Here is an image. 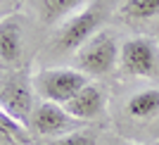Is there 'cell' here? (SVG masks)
Segmentation results:
<instances>
[{"label": "cell", "instance_id": "5bb4252c", "mask_svg": "<svg viewBox=\"0 0 159 145\" xmlns=\"http://www.w3.org/2000/svg\"><path fill=\"white\" fill-rule=\"evenodd\" d=\"M121 2H124V0H121Z\"/></svg>", "mask_w": 159, "mask_h": 145}, {"label": "cell", "instance_id": "ba28073f", "mask_svg": "<svg viewBox=\"0 0 159 145\" xmlns=\"http://www.w3.org/2000/svg\"><path fill=\"white\" fill-rule=\"evenodd\" d=\"M24 53V26L19 17H2L0 19V62L14 64Z\"/></svg>", "mask_w": 159, "mask_h": 145}, {"label": "cell", "instance_id": "7a4b0ae2", "mask_svg": "<svg viewBox=\"0 0 159 145\" xmlns=\"http://www.w3.org/2000/svg\"><path fill=\"white\" fill-rule=\"evenodd\" d=\"M119 55H121V45L116 36L112 31H98L93 38L83 43L76 53V69L90 76H107L119 67Z\"/></svg>", "mask_w": 159, "mask_h": 145}, {"label": "cell", "instance_id": "277c9868", "mask_svg": "<svg viewBox=\"0 0 159 145\" xmlns=\"http://www.w3.org/2000/svg\"><path fill=\"white\" fill-rule=\"evenodd\" d=\"M119 67L128 76L159 79V45L147 36H133L124 40L119 55Z\"/></svg>", "mask_w": 159, "mask_h": 145}, {"label": "cell", "instance_id": "9c48e42d", "mask_svg": "<svg viewBox=\"0 0 159 145\" xmlns=\"http://www.w3.org/2000/svg\"><path fill=\"white\" fill-rule=\"evenodd\" d=\"M124 112L133 121H150L159 117V88H143L128 95L124 102Z\"/></svg>", "mask_w": 159, "mask_h": 145}, {"label": "cell", "instance_id": "6da1fadb", "mask_svg": "<svg viewBox=\"0 0 159 145\" xmlns=\"http://www.w3.org/2000/svg\"><path fill=\"white\" fill-rule=\"evenodd\" d=\"M102 21H105V12L100 5H88L76 14L66 17L52 36V53L76 55L83 43H88L98 31H102Z\"/></svg>", "mask_w": 159, "mask_h": 145}, {"label": "cell", "instance_id": "5b68a950", "mask_svg": "<svg viewBox=\"0 0 159 145\" xmlns=\"http://www.w3.org/2000/svg\"><path fill=\"white\" fill-rule=\"evenodd\" d=\"M29 124L43 138H60V136H64L69 131L81 129V121L66 112L64 105L48 102V100H43V102H38L33 107L31 117H29Z\"/></svg>", "mask_w": 159, "mask_h": 145}, {"label": "cell", "instance_id": "3957f363", "mask_svg": "<svg viewBox=\"0 0 159 145\" xmlns=\"http://www.w3.org/2000/svg\"><path fill=\"white\" fill-rule=\"evenodd\" d=\"M31 83H33V91L43 100L64 105L81 88H86L90 83V79L76 67H48V69H40L33 76Z\"/></svg>", "mask_w": 159, "mask_h": 145}, {"label": "cell", "instance_id": "30bf717a", "mask_svg": "<svg viewBox=\"0 0 159 145\" xmlns=\"http://www.w3.org/2000/svg\"><path fill=\"white\" fill-rule=\"evenodd\" d=\"M86 2L88 0H38V12L45 24H55V21H64L66 17L83 10Z\"/></svg>", "mask_w": 159, "mask_h": 145}, {"label": "cell", "instance_id": "52a82bcc", "mask_svg": "<svg viewBox=\"0 0 159 145\" xmlns=\"http://www.w3.org/2000/svg\"><path fill=\"white\" fill-rule=\"evenodd\" d=\"M105 93L100 91L98 86L88 83L86 88H81L76 95H74L69 102H64V110L71 114L74 119L79 121H88V119H95L105 112Z\"/></svg>", "mask_w": 159, "mask_h": 145}, {"label": "cell", "instance_id": "8fae6325", "mask_svg": "<svg viewBox=\"0 0 159 145\" xmlns=\"http://www.w3.org/2000/svg\"><path fill=\"white\" fill-rule=\"evenodd\" d=\"M119 17L131 24H143L159 17V0H124L119 7Z\"/></svg>", "mask_w": 159, "mask_h": 145}, {"label": "cell", "instance_id": "4fadbf2b", "mask_svg": "<svg viewBox=\"0 0 159 145\" xmlns=\"http://www.w3.org/2000/svg\"><path fill=\"white\" fill-rule=\"evenodd\" d=\"M152 145H159V143H152Z\"/></svg>", "mask_w": 159, "mask_h": 145}, {"label": "cell", "instance_id": "8992f818", "mask_svg": "<svg viewBox=\"0 0 159 145\" xmlns=\"http://www.w3.org/2000/svg\"><path fill=\"white\" fill-rule=\"evenodd\" d=\"M33 83L26 76H14L0 88V107L14 121H29L33 112Z\"/></svg>", "mask_w": 159, "mask_h": 145}, {"label": "cell", "instance_id": "7c38bea8", "mask_svg": "<svg viewBox=\"0 0 159 145\" xmlns=\"http://www.w3.org/2000/svg\"><path fill=\"white\" fill-rule=\"evenodd\" d=\"M50 145H98V136L93 129H76L60 138H52Z\"/></svg>", "mask_w": 159, "mask_h": 145}]
</instances>
